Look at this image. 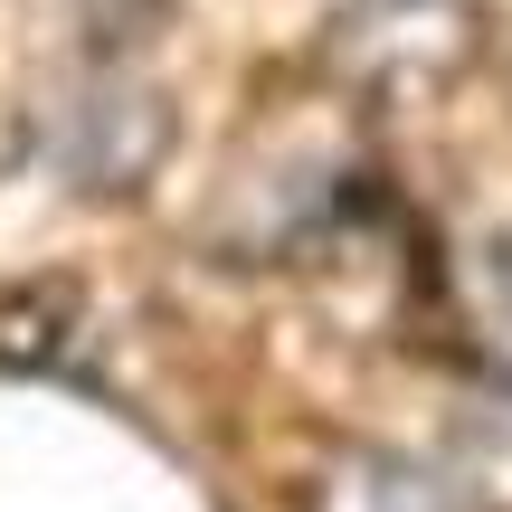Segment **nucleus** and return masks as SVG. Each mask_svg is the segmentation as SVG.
<instances>
[{"mask_svg":"<svg viewBox=\"0 0 512 512\" xmlns=\"http://www.w3.org/2000/svg\"><path fill=\"white\" fill-rule=\"evenodd\" d=\"M475 294H484V332H494V351L512 361V238H494V247H484Z\"/></svg>","mask_w":512,"mask_h":512,"instance_id":"nucleus-1","label":"nucleus"}]
</instances>
